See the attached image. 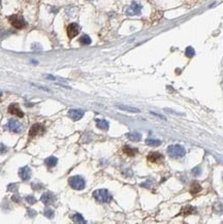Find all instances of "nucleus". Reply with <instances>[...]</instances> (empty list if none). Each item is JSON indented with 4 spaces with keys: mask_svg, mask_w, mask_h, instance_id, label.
Here are the masks:
<instances>
[{
    "mask_svg": "<svg viewBox=\"0 0 223 224\" xmlns=\"http://www.w3.org/2000/svg\"><path fill=\"white\" fill-rule=\"evenodd\" d=\"M127 137L130 140H132V142H139V140H142V135L139 134V132H131V133H128L127 134Z\"/></svg>",
    "mask_w": 223,
    "mask_h": 224,
    "instance_id": "nucleus-18",
    "label": "nucleus"
},
{
    "mask_svg": "<svg viewBox=\"0 0 223 224\" xmlns=\"http://www.w3.org/2000/svg\"><path fill=\"white\" fill-rule=\"evenodd\" d=\"M147 159H148V161H149V162L159 163V162H161V161L163 160V156H162L158 152H151L149 155H148Z\"/></svg>",
    "mask_w": 223,
    "mask_h": 224,
    "instance_id": "nucleus-7",
    "label": "nucleus"
},
{
    "mask_svg": "<svg viewBox=\"0 0 223 224\" xmlns=\"http://www.w3.org/2000/svg\"><path fill=\"white\" fill-rule=\"evenodd\" d=\"M93 196L98 203H107L112 200V195L107 189H98L93 192Z\"/></svg>",
    "mask_w": 223,
    "mask_h": 224,
    "instance_id": "nucleus-2",
    "label": "nucleus"
},
{
    "mask_svg": "<svg viewBox=\"0 0 223 224\" xmlns=\"http://www.w3.org/2000/svg\"><path fill=\"white\" fill-rule=\"evenodd\" d=\"M25 199H26L27 203H31V205H33V203H35V201H36L35 197H34V196H31V195L26 196V197H25Z\"/></svg>",
    "mask_w": 223,
    "mask_h": 224,
    "instance_id": "nucleus-26",
    "label": "nucleus"
},
{
    "mask_svg": "<svg viewBox=\"0 0 223 224\" xmlns=\"http://www.w3.org/2000/svg\"><path fill=\"white\" fill-rule=\"evenodd\" d=\"M19 176L20 178L23 181H27L29 180V178L31 177V170L29 168V166H23L19 170Z\"/></svg>",
    "mask_w": 223,
    "mask_h": 224,
    "instance_id": "nucleus-11",
    "label": "nucleus"
},
{
    "mask_svg": "<svg viewBox=\"0 0 223 224\" xmlns=\"http://www.w3.org/2000/svg\"><path fill=\"white\" fill-rule=\"evenodd\" d=\"M44 216H46V217H48V219H53L54 218V211L51 210V209L47 208L46 210H44Z\"/></svg>",
    "mask_w": 223,
    "mask_h": 224,
    "instance_id": "nucleus-24",
    "label": "nucleus"
},
{
    "mask_svg": "<svg viewBox=\"0 0 223 224\" xmlns=\"http://www.w3.org/2000/svg\"><path fill=\"white\" fill-rule=\"evenodd\" d=\"M80 42L82 44H91V38H90L88 35H83L81 38H80Z\"/></svg>",
    "mask_w": 223,
    "mask_h": 224,
    "instance_id": "nucleus-22",
    "label": "nucleus"
},
{
    "mask_svg": "<svg viewBox=\"0 0 223 224\" xmlns=\"http://www.w3.org/2000/svg\"><path fill=\"white\" fill-rule=\"evenodd\" d=\"M83 116H84V112L81 110H69V112H68V117L74 121L81 120L83 118Z\"/></svg>",
    "mask_w": 223,
    "mask_h": 224,
    "instance_id": "nucleus-12",
    "label": "nucleus"
},
{
    "mask_svg": "<svg viewBox=\"0 0 223 224\" xmlns=\"http://www.w3.org/2000/svg\"><path fill=\"white\" fill-rule=\"evenodd\" d=\"M7 152V148L3 144H0V154H5Z\"/></svg>",
    "mask_w": 223,
    "mask_h": 224,
    "instance_id": "nucleus-27",
    "label": "nucleus"
},
{
    "mask_svg": "<svg viewBox=\"0 0 223 224\" xmlns=\"http://www.w3.org/2000/svg\"><path fill=\"white\" fill-rule=\"evenodd\" d=\"M0 96H1V92H0Z\"/></svg>",
    "mask_w": 223,
    "mask_h": 224,
    "instance_id": "nucleus-31",
    "label": "nucleus"
},
{
    "mask_svg": "<svg viewBox=\"0 0 223 224\" xmlns=\"http://www.w3.org/2000/svg\"><path fill=\"white\" fill-rule=\"evenodd\" d=\"M41 200L44 203V205H52V203H54V201L56 200V197L54 196L53 193L44 192V194L41 195Z\"/></svg>",
    "mask_w": 223,
    "mask_h": 224,
    "instance_id": "nucleus-9",
    "label": "nucleus"
},
{
    "mask_svg": "<svg viewBox=\"0 0 223 224\" xmlns=\"http://www.w3.org/2000/svg\"><path fill=\"white\" fill-rule=\"evenodd\" d=\"M80 32V27L79 25L76 23H71L67 26V35L69 38H74V36H77Z\"/></svg>",
    "mask_w": 223,
    "mask_h": 224,
    "instance_id": "nucleus-6",
    "label": "nucleus"
},
{
    "mask_svg": "<svg viewBox=\"0 0 223 224\" xmlns=\"http://www.w3.org/2000/svg\"><path fill=\"white\" fill-rule=\"evenodd\" d=\"M185 54H186V56L189 57V58L193 57L194 54H195L194 49H193V48H191V47H188L187 49H186V51H185Z\"/></svg>",
    "mask_w": 223,
    "mask_h": 224,
    "instance_id": "nucleus-25",
    "label": "nucleus"
},
{
    "mask_svg": "<svg viewBox=\"0 0 223 224\" xmlns=\"http://www.w3.org/2000/svg\"><path fill=\"white\" fill-rule=\"evenodd\" d=\"M96 126L101 130H107L110 128V124L104 119H96Z\"/></svg>",
    "mask_w": 223,
    "mask_h": 224,
    "instance_id": "nucleus-14",
    "label": "nucleus"
},
{
    "mask_svg": "<svg viewBox=\"0 0 223 224\" xmlns=\"http://www.w3.org/2000/svg\"><path fill=\"white\" fill-rule=\"evenodd\" d=\"M192 173H193V175H195V176H198L199 173H200V168L199 167L193 168V170H192Z\"/></svg>",
    "mask_w": 223,
    "mask_h": 224,
    "instance_id": "nucleus-28",
    "label": "nucleus"
},
{
    "mask_svg": "<svg viewBox=\"0 0 223 224\" xmlns=\"http://www.w3.org/2000/svg\"><path fill=\"white\" fill-rule=\"evenodd\" d=\"M57 162H58V159L56 157H54V156H51V157L46 159V164L48 167H54L57 164Z\"/></svg>",
    "mask_w": 223,
    "mask_h": 224,
    "instance_id": "nucleus-17",
    "label": "nucleus"
},
{
    "mask_svg": "<svg viewBox=\"0 0 223 224\" xmlns=\"http://www.w3.org/2000/svg\"><path fill=\"white\" fill-rule=\"evenodd\" d=\"M200 190H202V187H200L199 183H197V182L192 183L191 187H190V193H191V194H197Z\"/></svg>",
    "mask_w": 223,
    "mask_h": 224,
    "instance_id": "nucleus-16",
    "label": "nucleus"
},
{
    "mask_svg": "<svg viewBox=\"0 0 223 224\" xmlns=\"http://www.w3.org/2000/svg\"><path fill=\"white\" fill-rule=\"evenodd\" d=\"M72 220L76 223H86V220L84 219V217L81 215V214H74L72 216Z\"/></svg>",
    "mask_w": 223,
    "mask_h": 224,
    "instance_id": "nucleus-20",
    "label": "nucleus"
},
{
    "mask_svg": "<svg viewBox=\"0 0 223 224\" xmlns=\"http://www.w3.org/2000/svg\"><path fill=\"white\" fill-rule=\"evenodd\" d=\"M146 144L148 146H153V147H156V146H160V145H161V140L148 138V140H146Z\"/></svg>",
    "mask_w": 223,
    "mask_h": 224,
    "instance_id": "nucleus-21",
    "label": "nucleus"
},
{
    "mask_svg": "<svg viewBox=\"0 0 223 224\" xmlns=\"http://www.w3.org/2000/svg\"><path fill=\"white\" fill-rule=\"evenodd\" d=\"M8 112L11 113V115H15V116H18V117L22 118L24 116L23 112L21 110V109L19 107V105L17 104H12L8 107Z\"/></svg>",
    "mask_w": 223,
    "mask_h": 224,
    "instance_id": "nucleus-13",
    "label": "nucleus"
},
{
    "mask_svg": "<svg viewBox=\"0 0 223 224\" xmlns=\"http://www.w3.org/2000/svg\"><path fill=\"white\" fill-rule=\"evenodd\" d=\"M193 210H194V208L190 207V206H187V207L182 209V214L183 215H188V214L193 213Z\"/></svg>",
    "mask_w": 223,
    "mask_h": 224,
    "instance_id": "nucleus-23",
    "label": "nucleus"
},
{
    "mask_svg": "<svg viewBox=\"0 0 223 224\" xmlns=\"http://www.w3.org/2000/svg\"><path fill=\"white\" fill-rule=\"evenodd\" d=\"M0 4H1V0H0Z\"/></svg>",
    "mask_w": 223,
    "mask_h": 224,
    "instance_id": "nucleus-32",
    "label": "nucleus"
},
{
    "mask_svg": "<svg viewBox=\"0 0 223 224\" xmlns=\"http://www.w3.org/2000/svg\"><path fill=\"white\" fill-rule=\"evenodd\" d=\"M141 9H142L141 4L136 3V2H132L131 5L127 8L126 14L130 15V16H132V15H139L141 14Z\"/></svg>",
    "mask_w": 223,
    "mask_h": 224,
    "instance_id": "nucleus-8",
    "label": "nucleus"
},
{
    "mask_svg": "<svg viewBox=\"0 0 223 224\" xmlns=\"http://www.w3.org/2000/svg\"><path fill=\"white\" fill-rule=\"evenodd\" d=\"M123 152L128 156H134L135 154H136L137 150L133 149V148H130L129 146H125V147L123 148Z\"/></svg>",
    "mask_w": 223,
    "mask_h": 224,
    "instance_id": "nucleus-19",
    "label": "nucleus"
},
{
    "mask_svg": "<svg viewBox=\"0 0 223 224\" xmlns=\"http://www.w3.org/2000/svg\"><path fill=\"white\" fill-rule=\"evenodd\" d=\"M42 131H44V127H42V125L36 123V124L32 125L31 129H30V131H29V135L31 137H36V135L42 133Z\"/></svg>",
    "mask_w": 223,
    "mask_h": 224,
    "instance_id": "nucleus-10",
    "label": "nucleus"
},
{
    "mask_svg": "<svg viewBox=\"0 0 223 224\" xmlns=\"http://www.w3.org/2000/svg\"><path fill=\"white\" fill-rule=\"evenodd\" d=\"M167 154L172 158H182L186 154V150L181 145H170L167 147Z\"/></svg>",
    "mask_w": 223,
    "mask_h": 224,
    "instance_id": "nucleus-1",
    "label": "nucleus"
},
{
    "mask_svg": "<svg viewBox=\"0 0 223 224\" xmlns=\"http://www.w3.org/2000/svg\"><path fill=\"white\" fill-rule=\"evenodd\" d=\"M151 114L154 115V116H156V117L160 118V119H162V120H166V119H165V117H163V116H161V115H159V114H155V113H153V112H151Z\"/></svg>",
    "mask_w": 223,
    "mask_h": 224,
    "instance_id": "nucleus-30",
    "label": "nucleus"
},
{
    "mask_svg": "<svg viewBox=\"0 0 223 224\" xmlns=\"http://www.w3.org/2000/svg\"><path fill=\"white\" fill-rule=\"evenodd\" d=\"M7 128H8V129L12 132L19 133L23 130V125H22L18 120L11 119L8 121V123H7Z\"/></svg>",
    "mask_w": 223,
    "mask_h": 224,
    "instance_id": "nucleus-5",
    "label": "nucleus"
},
{
    "mask_svg": "<svg viewBox=\"0 0 223 224\" xmlns=\"http://www.w3.org/2000/svg\"><path fill=\"white\" fill-rule=\"evenodd\" d=\"M117 107L121 110H124V112H128V113H139V110L136 109V107H129V105H124V104H118Z\"/></svg>",
    "mask_w": 223,
    "mask_h": 224,
    "instance_id": "nucleus-15",
    "label": "nucleus"
},
{
    "mask_svg": "<svg viewBox=\"0 0 223 224\" xmlns=\"http://www.w3.org/2000/svg\"><path fill=\"white\" fill-rule=\"evenodd\" d=\"M9 22H11V24L17 29H22L26 26L25 20L20 16H11L9 18Z\"/></svg>",
    "mask_w": 223,
    "mask_h": 224,
    "instance_id": "nucleus-4",
    "label": "nucleus"
},
{
    "mask_svg": "<svg viewBox=\"0 0 223 224\" xmlns=\"http://www.w3.org/2000/svg\"><path fill=\"white\" fill-rule=\"evenodd\" d=\"M68 183L72 189H76V190H83L85 188V185H86L85 180L82 177H80V176L71 177L68 180Z\"/></svg>",
    "mask_w": 223,
    "mask_h": 224,
    "instance_id": "nucleus-3",
    "label": "nucleus"
},
{
    "mask_svg": "<svg viewBox=\"0 0 223 224\" xmlns=\"http://www.w3.org/2000/svg\"><path fill=\"white\" fill-rule=\"evenodd\" d=\"M28 215H29L31 218H33V217H35L36 213L34 212V210H30V209H28Z\"/></svg>",
    "mask_w": 223,
    "mask_h": 224,
    "instance_id": "nucleus-29",
    "label": "nucleus"
}]
</instances>
